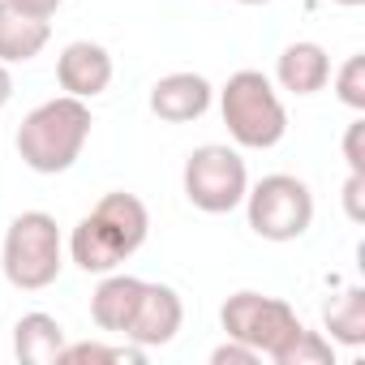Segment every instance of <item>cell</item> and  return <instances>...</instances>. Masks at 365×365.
<instances>
[{
    "mask_svg": "<svg viewBox=\"0 0 365 365\" xmlns=\"http://www.w3.org/2000/svg\"><path fill=\"white\" fill-rule=\"evenodd\" d=\"M146 232H150L146 202L125 194V190H112V194H103L91 207V215H82L73 224L69 258L86 275H108V271H116L125 258H133L146 245Z\"/></svg>",
    "mask_w": 365,
    "mask_h": 365,
    "instance_id": "cell-1",
    "label": "cell"
},
{
    "mask_svg": "<svg viewBox=\"0 0 365 365\" xmlns=\"http://www.w3.org/2000/svg\"><path fill=\"white\" fill-rule=\"evenodd\" d=\"M91 103L86 99H73V95H56V99H43L39 108H31L14 133V146H18V159L39 172V176H56V172H69L86 142H91Z\"/></svg>",
    "mask_w": 365,
    "mask_h": 365,
    "instance_id": "cell-2",
    "label": "cell"
},
{
    "mask_svg": "<svg viewBox=\"0 0 365 365\" xmlns=\"http://www.w3.org/2000/svg\"><path fill=\"white\" fill-rule=\"evenodd\" d=\"M220 116L241 150H271L288 133V108L279 86L262 69H237L220 91Z\"/></svg>",
    "mask_w": 365,
    "mask_h": 365,
    "instance_id": "cell-3",
    "label": "cell"
},
{
    "mask_svg": "<svg viewBox=\"0 0 365 365\" xmlns=\"http://www.w3.org/2000/svg\"><path fill=\"white\" fill-rule=\"evenodd\" d=\"M65 267V237L48 211H22L5 228L0 245V271L22 292H43L61 279Z\"/></svg>",
    "mask_w": 365,
    "mask_h": 365,
    "instance_id": "cell-4",
    "label": "cell"
},
{
    "mask_svg": "<svg viewBox=\"0 0 365 365\" xmlns=\"http://www.w3.org/2000/svg\"><path fill=\"white\" fill-rule=\"evenodd\" d=\"M245 220L254 228V237L271 241V245H288L301 241L314 224V194L301 176L292 172H271L245 190Z\"/></svg>",
    "mask_w": 365,
    "mask_h": 365,
    "instance_id": "cell-5",
    "label": "cell"
},
{
    "mask_svg": "<svg viewBox=\"0 0 365 365\" xmlns=\"http://www.w3.org/2000/svg\"><path fill=\"white\" fill-rule=\"evenodd\" d=\"M180 190H185L190 207L202 215H228L245 202L250 190V168L241 159V146L207 142L190 150L185 172H180Z\"/></svg>",
    "mask_w": 365,
    "mask_h": 365,
    "instance_id": "cell-6",
    "label": "cell"
},
{
    "mask_svg": "<svg viewBox=\"0 0 365 365\" xmlns=\"http://www.w3.org/2000/svg\"><path fill=\"white\" fill-rule=\"evenodd\" d=\"M220 327H224L228 339H241V344H250L258 356H271V361H275V356L292 344V335H297L305 322L297 318V309H292L288 301L241 288V292H232V297L220 305Z\"/></svg>",
    "mask_w": 365,
    "mask_h": 365,
    "instance_id": "cell-7",
    "label": "cell"
},
{
    "mask_svg": "<svg viewBox=\"0 0 365 365\" xmlns=\"http://www.w3.org/2000/svg\"><path fill=\"white\" fill-rule=\"evenodd\" d=\"M185 327V301L172 284H142V297L129 314V327H125V339L138 344L142 352L150 348H163L176 339V331Z\"/></svg>",
    "mask_w": 365,
    "mask_h": 365,
    "instance_id": "cell-8",
    "label": "cell"
},
{
    "mask_svg": "<svg viewBox=\"0 0 365 365\" xmlns=\"http://www.w3.org/2000/svg\"><path fill=\"white\" fill-rule=\"evenodd\" d=\"M215 103V86L194 73V69H176V73H163L155 86H150V99L146 108L163 120V125H190V120H202Z\"/></svg>",
    "mask_w": 365,
    "mask_h": 365,
    "instance_id": "cell-9",
    "label": "cell"
},
{
    "mask_svg": "<svg viewBox=\"0 0 365 365\" xmlns=\"http://www.w3.org/2000/svg\"><path fill=\"white\" fill-rule=\"evenodd\" d=\"M112 73H116L112 52L103 43H95V39H73L56 56V82H61V91L73 95V99H86V103L99 99L112 86Z\"/></svg>",
    "mask_w": 365,
    "mask_h": 365,
    "instance_id": "cell-10",
    "label": "cell"
},
{
    "mask_svg": "<svg viewBox=\"0 0 365 365\" xmlns=\"http://www.w3.org/2000/svg\"><path fill=\"white\" fill-rule=\"evenodd\" d=\"M271 82H275L279 91H288V95H297V99L318 95V91L331 82V56H327V48L314 43V39L288 43V48L279 52V61H275V78H271Z\"/></svg>",
    "mask_w": 365,
    "mask_h": 365,
    "instance_id": "cell-11",
    "label": "cell"
},
{
    "mask_svg": "<svg viewBox=\"0 0 365 365\" xmlns=\"http://www.w3.org/2000/svg\"><path fill=\"white\" fill-rule=\"evenodd\" d=\"M52 39V22L48 18H31L18 5L0 0V65H26L35 61Z\"/></svg>",
    "mask_w": 365,
    "mask_h": 365,
    "instance_id": "cell-12",
    "label": "cell"
},
{
    "mask_svg": "<svg viewBox=\"0 0 365 365\" xmlns=\"http://www.w3.org/2000/svg\"><path fill=\"white\" fill-rule=\"evenodd\" d=\"M142 284H146V279L125 275V271H108V275L99 279V288L91 292V318H95V327H99L103 335H125L129 314H133V305H138V297H142Z\"/></svg>",
    "mask_w": 365,
    "mask_h": 365,
    "instance_id": "cell-13",
    "label": "cell"
},
{
    "mask_svg": "<svg viewBox=\"0 0 365 365\" xmlns=\"http://www.w3.org/2000/svg\"><path fill=\"white\" fill-rule=\"evenodd\" d=\"M65 344H69L65 327L52 314H43V309L22 314L18 327H14V356L22 365H56L61 352H65Z\"/></svg>",
    "mask_w": 365,
    "mask_h": 365,
    "instance_id": "cell-14",
    "label": "cell"
},
{
    "mask_svg": "<svg viewBox=\"0 0 365 365\" xmlns=\"http://www.w3.org/2000/svg\"><path fill=\"white\" fill-rule=\"evenodd\" d=\"M322 327L327 339L339 348H361L365 344V288H344L322 305Z\"/></svg>",
    "mask_w": 365,
    "mask_h": 365,
    "instance_id": "cell-15",
    "label": "cell"
},
{
    "mask_svg": "<svg viewBox=\"0 0 365 365\" xmlns=\"http://www.w3.org/2000/svg\"><path fill=\"white\" fill-rule=\"evenodd\" d=\"M146 352L138 344H99V339H82V344H65L56 365H120V361H142Z\"/></svg>",
    "mask_w": 365,
    "mask_h": 365,
    "instance_id": "cell-16",
    "label": "cell"
},
{
    "mask_svg": "<svg viewBox=\"0 0 365 365\" xmlns=\"http://www.w3.org/2000/svg\"><path fill=\"white\" fill-rule=\"evenodd\" d=\"M275 365H335V344H331L322 331L301 327V331L292 335V344L275 356Z\"/></svg>",
    "mask_w": 365,
    "mask_h": 365,
    "instance_id": "cell-17",
    "label": "cell"
},
{
    "mask_svg": "<svg viewBox=\"0 0 365 365\" xmlns=\"http://www.w3.org/2000/svg\"><path fill=\"white\" fill-rule=\"evenodd\" d=\"M335 95L344 108L352 112H365V56H348L339 69H335Z\"/></svg>",
    "mask_w": 365,
    "mask_h": 365,
    "instance_id": "cell-18",
    "label": "cell"
},
{
    "mask_svg": "<svg viewBox=\"0 0 365 365\" xmlns=\"http://www.w3.org/2000/svg\"><path fill=\"white\" fill-rule=\"evenodd\" d=\"M339 150H344V163H348V172H361V176H365V116H361V112L348 120Z\"/></svg>",
    "mask_w": 365,
    "mask_h": 365,
    "instance_id": "cell-19",
    "label": "cell"
},
{
    "mask_svg": "<svg viewBox=\"0 0 365 365\" xmlns=\"http://www.w3.org/2000/svg\"><path fill=\"white\" fill-rule=\"evenodd\" d=\"M344 215L352 224H365V176L361 172H348L344 180Z\"/></svg>",
    "mask_w": 365,
    "mask_h": 365,
    "instance_id": "cell-20",
    "label": "cell"
},
{
    "mask_svg": "<svg viewBox=\"0 0 365 365\" xmlns=\"http://www.w3.org/2000/svg\"><path fill=\"white\" fill-rule=\"evenodd\" d=\"M262 356L250 348V344H241V339H228V344H220L215 352H211V365H258Z\"/></svg>",
    "mask_w": 365,
    "mask_h": 365,
    "instance_id": "cell-21",
    "label": "cell"
},
{
    "mask_svg": "<svg viewBox=\"0 0 365 365\" xmlns=\"http://www.w3.org/2000/svg\"><path fill=\"white\" fill-rule=\"evenodd\" d=\"M9 5H18V9L31 14V18H48V22H52V14L65 5V0H9Z\"/></svg>",
    "mask_w": 365,
    "mask_h": 365,
    "instance_id": "cell-22",
    "label": "cell"
},
{
    "mask_svg": "<svg viewBox=\"0 0 365 365\" xmlns=\"http://www.w3.org/2000/svg\"><path fill=\"white\" fill-rule=\"evenodd\" d=\"M9 99H14V73L9 65H0V108H9Z\"/></svg>",
    "mask_w": 365,
    "mask_h": 365,
    "instance_id": "cell-23",
    "label": "cell"
},
{
    "mask_svg": "<svg viewBox=\"0 0 365 365\" xmlns=\"http://www.w3.org/2000/svg\"><path fill=\"white\" fill-rule=\"evenodd\" d=\"M331 5H344V9H356V5H365V0H331Z\"/></svg>",
    "mask_w": 365,
    "mask_h": 365,
    "instance_id": "cell-24",
    "label": "cell"
},
{
    "mask_svg": "<svg viewBox=\"0 0 365 365\" xmlns=\"http://www.w3.org/2000/svg\"><path fill=\"white\" fill-rule=\"evenodd\" d=\"M237 5H271V0H237Z\"/></svg>",
    "mask_w": 365,
    "mask_h": 365,
    "instance_id": "cell-25",
    "label": "cell"
}]
</instances>
